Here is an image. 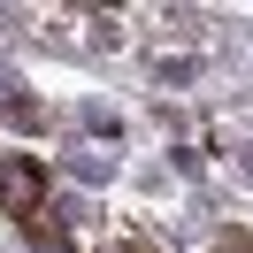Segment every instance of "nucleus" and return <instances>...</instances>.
Segmentation results:
<instances>
[{"label": "nucleus", "mask_w": 253, "mask_h": 253, "mask_svg": "<svg viewBox=\"0 0 253 253\" xmlns=\"http://www.w3.org/2000/svg\"><path fill=\"white\" fill-rule=\"evenodd\" d=\"M246 176H253V146H246Z\"/></svg>", "instance_id": "5"}, {"label": "nucleus", "mask_w": 253, "mask_h": 253, "mask_svg": "<svg viewBox=\"0 0 253 253\" xmlns=\"http://www.w3.org/2000/svg\"><path fill=\"white\" fill-rule=\"evenodd\" d=\"M31 253H69V230H62V222H54V230L31 222Z\"/></svg>", "instance_id": "3"}, {"label": "nucleus", "mask_w": 253, "mask_h": 253, "mask_svg": "<svg viewBox=\"0 0 253 253\" xmlns=\"http://www.w3.org/2000/svg\"><path fill=\"white\" fill-rule=\"evenodd\" d=\"M215 253H253V230H230V238H215Z\"/></svg>", "instance_id": "4"}, {"label": "nucleus", "mask_w": 253, "mask_h": 253, "mask_svg": "<svg viewBox=\"0 0 253 253\" xmlns=\"http://www.w3.org/2000/svg\"><path fill=\"white\" fill-rule=\"evenodd\" d=\"M0 123H8V130H39V108H31V100H0Z\"/></svg>", "instance_id": "2"}, {"label": "nucleus", "mask_w": 253, "mask_h": 253, "mask_svg": "<svg viewBox=\"0 0 253 253\" xmlns=\"http://www.w3.org/2000/svg\"><path fill=\"white\" fill-rule=\"evenodd\" d=\"M39 200H46V161L39 154H8L0 161V207L8 215H31Z\"/></svg>", "instance_id": "1"}]
</instances>
